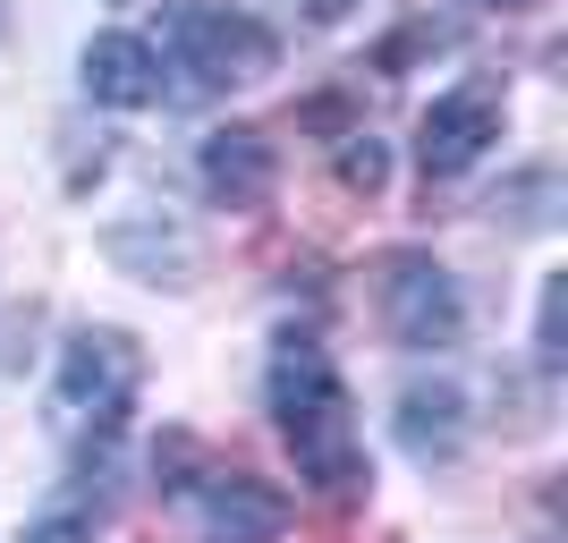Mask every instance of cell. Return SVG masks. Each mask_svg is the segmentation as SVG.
Listing matches in <instances>:
<instances>
[{"label": "cell", "instance_id": "obj_9", "mask_svg": "<svg viewBox=\"0 0 568 543\" xmlns=\"http://www.w3.org/2000/svg\"><path fill=\"white\" fill-rule=\"evenodd\" d=\"M85 94L111 102V111L162 102V60H153V43H136V34H102V43H85Z\"/></svg>", "mask_w": 568, "mask_h": 543}, {"label": "cell", "instance_id": "obj_12", "mask_svg": "<svg viewBox=\"0 0 568 543\" xmlns=\"http://www.w3.org/2000/svg\"><path fill=\"white\" fill-rule=\"evenodd\" d=\"M18 543H94V526H85V519H34Z\"/></svg>", "mask_w": 568, "mask_h": 543}, {"label": "cell", "instance_id": "obj_5", "mask_svg": "<svg viewBox=\"0 0 568 543\" xmlns=\"http://www.w3.org/2000/svg\"><path fill=\"white\" fill-rule=\"evenodd\" d=\"M500 119H509L500 77H467V86H450V94H433V111L416 119V162H425V179H458V170H475L484 153H493Z\"/></svg>", "mask_w": 568, "mask_h": 543}, {"label": "cell", "instance_id": "obj_7", "mask_svg": "<svg viewBox=\"0 0 568 543\" xmlns=\"http://www.w3.org/2000/svg\"><path fill=\"white\" fill-rule=\"evenodd\" d=\"M272 188H281V153L263 128H213L204 137V195L213 204L255 213V204H272Z\"/></svg>", "mask_w": 568, "mask_h": 543}, {"label": "cell", "instance_id": "obj_3", "mask_svg": "<svg viewBox=\"0 0 568 543\" xmlns=\"http://www.w3.org/2000/svg\"><path fill=\"white\" fill-rule=\"evenodd\" d=\"M144 391V349H136V331H119V323H85L60 340V374H51V416L69 433H94V442H111L119 416L136 408Z\"/></svg>", "mask_w": 568, "mask_h": 543}, {"label": "cell", "instance_id": "obj_10", "mask_svg": "<svg viewBox=\"0 0 568 543\" xmlns=\"http://www.w3.org/2000/svg\"><path fill=\"white\" fill-rule=\"evenodd\" d=\"M493 221H509V230H551V221H560V179H551V170H518V179L493 195Z\"/></svg>", "mask_w": 568, "mask_h": 543}, {"label": "cell", "instance_id": "obj_4", "mask_svg": "<svg viewBox=\"0 0 568 543\" xmlns=\"http://www.w3.org/2000/svg\"><path fill=\"white\" fill-rule=\"evenodd\" d=\"M374 314H382V331H390L399 349H416V356L458 349V331H467L458 281L433 255H416V247H399V255L374 263Z\"/></svg>", "mask_w": 568, "mask_h": 543}, {"label": "cell", "instance_id": "obj_2", "mask_svg": "<svg viewBox=\"0 0 568 543\" xmlns=\"http://www.w3.org/2000/svg\"><path fill=\"white\" fill-rule=\"evenodd\" d=\"M153 60L179 69L187 94H221V86H246L281 60L272 26H255L246 9H221V0H170L162 34H153Z\"/></svg>", "mask_w": 568, "mask_h": 543}, {"label": "cell", "instance_id": "obj_1", "mask_svg": "<svg viewBox=\"0 0 568 543\" xmlns=\"http://www.w3.org/2000/svg\"><path fill=\"white\" fill-rule=\"evenodd\" d=\"M272 416H281L297 475L323 501H348L365 484V450H356V416H348V382L332 374V356L314 331H288L272 349Z\"/></svg>", "mask_w": 568, "mask_h": 543}, {"label": "cell", "instance_id": "obj_11", "mask_svg": "<svg viewBox=\"0 0 568 543\" xmlns=\"http://www.w3.org/2000/svg\"><path fill=\"white\" fill-rule=\"evenodd\" d=\"M382 179H390V153H382V137L348 128V137H339V188H348V195H382Z\"/></svg>", "mask_w": 568, "mask_h": 543}, {"label": "cell", "instance_id": "obj_6", "mask_svg": "<svg viewBox=\"0 0 568 543\" xmlns=\"http://www.w3.org/2000/svg\"><path fill=\"white\" fill-rule=\"evenodd\" d=\"M187 510H195V526H204V543H281V526H288V501L246 467L195 475Z\"/></svg>", "mask_w": 568, "mask_h": 543}, {"label": "cell", "instance_id": "obj_13", "mask_svg": "<svg viewBox=\"0 0 568 543\" xmlns=\"http://www.w3.org/2000/svg\"><path fill=\"white\" fill-rule=\"evenodd\" d=\"M348 9H356V0H306V18H314V26H332V18H348Z\"/></svg>", "mask_w": 568, "mask_h": 543}, {"label": "cell", "instance_id": "obj_14", "mask_svg": "<svg viewBox=\"0 0 568 543\" xmlns=\"http://www.w3.org/2000/svg\"><path fill=\"white\" fill-rule=\"evenodd\" d=\"M493 9H526V0H493Z\"/></svg>", "mask_w": 568, "mask_h": 543}, {"label": "cell", "instance_id": "obj_8", "mask_svg": "<svg viewBox=\"0 0 568 543\" xmlns=\"http://www.w3.org/2000/svg\"><path fill=\"white\" fill-rule=\"evenodd\" d=\"M390 433H399V450L416 459V467L458 459V442H467V391H458V382H407Z\"/></svg>", "mask_w": 568, "mask_h": 543}]
</instances>
